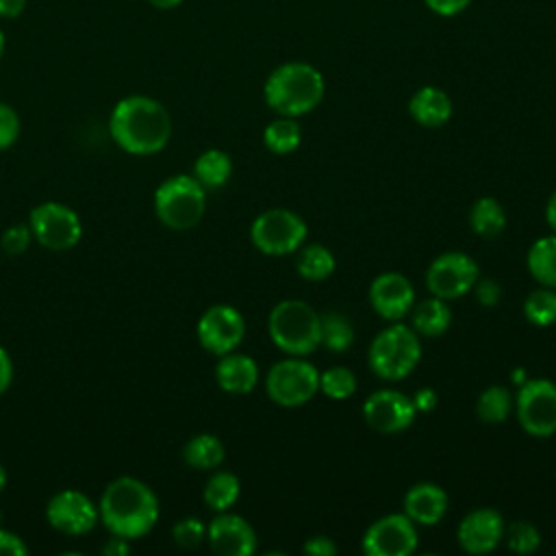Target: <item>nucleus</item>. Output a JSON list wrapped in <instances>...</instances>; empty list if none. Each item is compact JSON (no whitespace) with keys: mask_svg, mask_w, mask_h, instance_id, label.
<instances>
[{"mask_svg":"<svg viewBox=\"0 0 556 556\" xmlns=\"http://www.w3.org/2000/svg\"><path fill=\"white\" fill-rule=\"evenodd\" d=\"M172 115L163 102L146 93L119 98L109 113V135L117 148L132 156L161 152L172 139Z\"/></svg>","mask_w":556,"mask_h":556,"instance_id":"1","label":"nucleus"},{"mask_svg":"<svg viewBox=\"0 0 556 556\" xmlns=\"http://www.w3.org/2000/svg\"><path fill=\"white\" fill-rule=\"evenodd\" d=\"M100 523L113 536L143 539L161 517V504L150 484L135 476L113 478L98 500Z\"/></svg>","mask_w":556,"mask_h":556,"instance_id":"2","label":"nucleus"},{"mask_svg":"<svg viewBox=\"0 0 556 556\" xmlns=\"http://www.w3.org/2000/svg\"><path fill=\"white\" fill-rule=\"evenodd\" d=\"M324 76L317 67L291 61L278 65L265 80L263 96L278 115L298 117L313 111L324 98Z\"/></svg>","mask_w":556,"mask_h":556,"instance_id":"3","label":"nucleus"},{"mask_svg":"<svg viewBox=\"0 0 556 556\" xmlns=\"http://www.w3.org/2000/svg\"><path fill=\"white\" fill-rule=\"evenodd\" d=\"M267 330L276 348L291 356H306L321 343V317L302 300L278 302L269 313Z\"/></svg>","mask_w":556,"mask_h":556,"instance_id":"4","label":"nucleus"},{"mask_svg":"<svg viewBox=\"0 0 556 556\" xmlns=\"http://www.w3.org/2000/svg\"><path fill=\"white\" fill-rule=\"evenodd\" d=\"M156 219L176 232L191 230L206 211V189L191 174H174L154 189Z\"/></svg>","mask_w":556,"mask_h":556,"instance_id":"5","label":"nucleus"},{"mask_svg":"<svg viewBox=\"0 0 556 556\" xmlns=\"http://www.w3.org/2000/svg\"><path fill=\"white\" fill-rule=\"evenodd\" d=\"M421 358L419 334L404 326L393 324L380 330L369 343L367 363L371 371L382 380H402L406 378Z\"/></svg>","mask_w":556,"mask_h":556,"instance_id":"6","label":"nucleus"},{"mask_svg":"<svg viewBox=\"0 0 556 556\" xmlns=\"http://www.w3.org/2000/svg\"><path fill=\"white\" fill-rule=\"evenodd\" d=\"M28 226L33 230V239L52 252L72 250L83 237L80 215L56 200L39 202L28 213Z\"/></svg>","mask_w":556,"mask_h":556,"instance_id":"7","label":"nucleus"},{"mask_svg":"<svg viewBox=\"0 0 556 556\" xmlns=\"http://www.w3.org/2000/svg\"><path fill=\"white\" fill-rule=\"evenodd\" d=\"M265 391L269 400L278 406H302L319 391V371L302 356L278 361L267 371Z\"/></svg>","mask_w":556,"mask_h":556,"instance_id":"8","label":"nucleus"},{"mask_svg":"<svg viewBox=\"0 0 556 556\" xmlns=\"http://www.w3.org/2000/svg\"><path fill=\"white\" fill-rule=\"evenodd\" d=\"M306 232V222L289 208H267L250 226L254 248L269 256H285L300 250Z\"/></svg>","mask_w":556,"mask_h":556,"instance_id":"9","label":"nucleus"},{"mask_svg":"<svg viewBox=\"0 0 556 556\" xmlns=\"http://www.w3.org/2000/svg\"><path fill=\"white\" fill-rule=\"evenodd\" d=\"M517 419L521 428L536 439L552 437L556 432V384L547 378H526L519 384Z\"/></svg>","mask_w":556,"mask_h":556,"instance_id":"10","label":"nucleus"},{"mask_svg":"<svg viewBox=\"0 0 556 556\" xmlns=\"http://www.w3.org/2000/svg\"><path fill=\"white\" fill-rule=\"evenodd\" d=\"M46 521L65 536H83L100 523V513L98 504L80 489H61L46 502Z\"/></svg>","mask_w":556,"mask_h":556,"instance_id":"11","label":"nucleus"},{"mask_svg":"<svg viewBox=\"0 0 556 556\" xmlns=\"http://www.w3.org/2000/svg\"><path fill=\"white\" fill-rule=\"evenodd\" d=\"M478 276H480L478 265L469 254L443 252L430 263L426 271V285L432 295L447 302L469 293Z\"/></svg>","mask_w":556,"mask_h":556,"instance_id":"12","label":"nucleus"},{"mask_svg":"<svg viewBox=\"0 0 556 556\" xmlns=\"http://www.w3.org/2000/svg\"><path fill=\"white\" fill-rule=\"evenodd\" d=\"M195 334L206 352L224 356L241 345L245 337V319L230 304H213L200 315Z\"/></svg>","mask_w":556,"mask_h":556,"instance_id":"13","label":"nucleus"},{"mask_svg":"<svg viewBox=\"0 0 556 556\" xmlns=\"http://www.w3.org/2000/svg\"><path fill=\"white\" fill-rule=\"evenodd\" d=\"M415 547V521L404 513H391L376 519L363 534V552L367 556H408Z\"/></svg>","mask_w":556,"mask_h":556,"instance_id":"14","label":"nucleus"},{"mask_svg":"<svg viewBox=\"0 0 556 556\" xmlns=\"http://www.w3.org/2000/svg\"><path fill=\"white\" fill-rule=\"evenodd\" d=\"M415 404L402 391L380 389L374 391L363 404V417L369 428L380 434H397L415 421Z\"/></svg>","mask_w":556,"mask_h":556,"instance_id":"15","label":"nucleus"},{"mask_svg":"<svg viewBox=\"0 0 556 556\" xmlns=\"http://www.w3.org/2000/svg\"><path fill=\"white\" fill-rule=\"evenodd\" d=\"M206 541L217 556H250L256 549L254 528L235 513H217L206 526Z\"/></svg>","mask_w":556,"mask_h":556,"instance_id":"16","label":"nucleus"},{"mask_svg":"<svg viewBox=\"0 0 556 556\" xmlns=\"http://www.w3.org/2000/svg\"><path fill=\"white\" fill-rule=\"evenodd\" d=\"M369 302L380 317L397 321L410 313L415 289L406 276L397 271H384L369 285Z\"/></svg>","mask_w":556,"mask_h":556,"instance_id":"17","label":"nucleus"},{"mask_svg":"<svg viewBox=\"0 0 556 556\" xmlns=\"http://www.w3.org/2000/svg\"><path fill=\"white\" fill-rule=\"evenodd\" d=\"M504 539L502 515L493 508H476L458 526V545L467 554H489Z\"/></svg>","mask_w":556,"mask_h":556,"instance_id":"18","label":"nucleus"},{"mask_svg":"<svg viewBox=\"0 0 556 556\" xmlns=\"http://www.w3.org/2000/svg\"><path fill=\"white\" fill-rule=\"evenodd\" d=\"M447 510V493L434 482H419L404 495V515L415 523L434 526Z\"/></svg>","mask_w":556,"mask_h":556,"instance_id":"19","label":"nucleus"},{"mask_svg":"<svg viewBox=\"0 0 556 556\" xmlns=\"http://www.w3.org/2000/svg\"><path fill=\"white\" fill-rule=\"evenodd\" d=\"M215 380L222 391L232 395L250 393L258 382V367L256 361L241 352H228L219 356V363L215 367Z\"/></svg>","mask_w":556,"mask_h":556,"instance_id":"20","label":"nucleus"},{"mask_svg":"<svg viewBox=\"0 0 556 556\" xmlns=\"http://www.w3.org/2000/svg\"><path fill=\"white\" fill-rule=\"evenodd\" d=\"M410 117L426 128H439L452 117V100L439 87H421L408 102Z\"/></svg>","mask_w":556,"mask_h":556,"instance_id":"21","label":"nucleus"},{"mask_svg":"<svg viewBox=\"0 0 556 556\" xmlns=\"http://www.w3.org/2000/svg\"><path fill=\"white\" fill-rule=\"evenodd\" d=\"M224 458H226V447H224L222 439L215 434H208V432H200V434L191 437L182 447L185 465H189L191 469H198V471L217 469L224 463Z\"/></svg>","mask_w":556,"mask_h":556,"instance_id":"22","label":"nucleus"},{"mask_svg":"<svg viewBox=\"0 0 556 556\" xmlns=\"http://www.w3.org/2000/svg\"><path fill=\"white\" fill-rule=\"evenodd\" d=\"M413 330L424 337H439L443 334L452 324V311L445 304V300L432 295L421 300L413 313H410Z\"/></svg>","mask_w":556,"mask_h":556,"instance_id":"23","label":"nucleus"},{"mask_svg":"<svg viewBox=\"0 0 556 556\" xmlns=\"http://www.w3.org/2000/svg\"><path fill=\"white\" fill-rule=\"evenodd\" d=\"M204 189H219L224 187L232 176V161L230 156L219 148L204 150L195 163L191 174Z\"/></svg>","mask_w":556,"mask_h":556,"instance_id":"24","label":"nucleus"},{"mask_svg":"<svg viewBox=\"0 0 556 556\" xmlns=\"http://www.w3.org/2000/svg\"><path fill=\"white\" fill-rule=\"evenodd\" d=\"M469 226L482 239H495L506 228V213L495 198H478L469 211Z\"/></svg>","mask_w":556,"mask_h":556,"instance_id":"25","label":"nucleus"},{"mask_svg":"<svg viewBox=\"0 0 556 556\" xmlns=\"http://www.w3.org/2000/svg\"><path fill=\"white\" fill-rule=\"evenodd\" d=\"M528 271L541 287L556 289V235L541 237L528 252Z\"/></svg>","mask_w":556,"mask_h":556,"instance_id":"26","label":"nucleus"},{"mask_svg":"<svg viewBox=\"0 0 556 556\" xmlns=\"http://www.w3.org/2000/svg\"><path fill=\"white\" fill-rule=\"evenodd\" d=\"M239 493H241V482L235 473L215 471L208 476V480L202 489V500L211 510L224 513L230 506H235V502L239 500Z\"/></svg>","mask_w":556,"mask_h":556,"instance_id":"27","label":"nucleus"},{"mask_svg":"<svg viewBox=\"0 0 556 556\" xmlns=\"http://www.w3.org/2000/svg\"><path fill=\"white\" fill-rule=\"evenodd\" d=\"M295 269L304 280L319 282V280H326L334 271V256L321 243H311L304 248L300 245V252L295 258Z\"/></svg>","mask_w":556,"mask_h":556,"instance_id":"28","label":"nucleus"},{"mask_svg":"<svg viewBox=\"0 0 556 556\" xmlns=\"http://www.w3.org/2000/svg\"><path fill=\"white\" fill-rule=\"evenodd\" d=\"M302 141V128L293 117L280 115L263 130V143L274 154H291Z\"/></svg>","mask_w":556,"mask_h":556,"instance_id":"29","label":"nucleus"},{"mask_svg":"<svg viewBox=\"0 0 556 556\" xmlns=\"http://www.w3.org/2000/svg\"><path fill=\"white\" fill-rule=\"evenodd\" d=\"M321 317V343L330 352H345L354 343V328L350 319L337 311H328Z\"/></svg>","mask_w":556,"mask_h":556,"instance_id":"30","label":"nucleus"},{"mask_svg":"<svg viewBox=\"0 0 556 556\" xmlns=\"http://www.w3.org/2000/svg\"><path fill=\"white\" fill-rule=\"evenodd\" d=\"M510 406H513L510 391L506 387L491 384L480 393L476 402V413L484 424H502L508 417Z\"/></svg>","mask_w":556,"mask_h":556,"instance_id":"31","label":"nucleus"},{"mask_svg":"<svg viewBox=\"0 0 556 556\" xmlns=\"http://www.w3.org/2000/svg\"><path fill=\"white\" fill-rule=\"evenodd\" d=\"M523 315L534 326H552L556 321V289L541 287L523 300Z\"/></svg>","mask_w":556,"mask_h":556,"instance_id":"32","label":"nucleus"},{"mask_svg":"<svg viewBox=\"0 0 556 556\" xmlns=\"http://www.w3.org/2000/svg\"><path fill=\"white\" fill-rule=\"evenodd\" d=\"M319 389L330 400H348L356 391V376L348 367H330L319 374Z\"/></svg>","mask_w":556,"mask_h":556,"instance_id":"33","label":"nucleus"},{"mask_svg":"<svg viewBox=\"0 0 556 556\" xmlns=\"http://www.w3.org/2000/svg\"><path fill=\"white\" fill-rule=\"evenodd\" d=\"M504 536H506L508 547L517 554H532L541 545V534H539L536 526H532L530 521H523V519L504 528Z\"/></svg>","mask_w":556,"mask_h":556,"instance_id":"34","label":"nucleus"},{"mask_svg":"<svg viewBox=\"0 0 556 556\" xmlns=\"http://www.w3.org/2000/svg\"><path fill=\"white\" fill-rule=\"evenodd\" d=\"M172 539L180 549H195L206 541V526L200 517H182L174 523Z\"/></svg>","mask_w":556,"mask_h":556,"instance_id":"35","label":"nucleus"},{"mask_svg":"<svg viewBox=\"0 0 556 556\" xmlns=\"http://www.w3.org/2000/svg\"><path fill=\"white\" fill-rule=\"evenodd\" d=\"M33 241L35 239H33V230H30L28 222L26 224H11L0 235V250L9 256H20L30 248Z\"/></svg>","mask_w":556,"mask_h":556,"instance_id":"36","label":"nucleus"},{"mask_svg":"<svg viewBox=\"0 0 556 556\" xmlns=\"http://www.w3.org/2000/svg\"><path fill=\"white\" fill-rule=\"evenodd\" d=\"M22 132V119L20 113L9 104L0 100V150H9Z\"/></svg>","mask_w":556,"mask_h":556,"instance_id":"37","label":"nucleus"},{"mask_svg":"<svg viewBox=\"0 0 556 556\" xmlns=\"http://www.w3.org/2000/svg\"><path fill=\"white\" fill-rule=\"evenodd\" d=\"M471 291L476 293V300H478L482 306H495V304L500 302V298H502V287H500L493 278H480V280H476V285H473Z\"/></svg>","mask_w":556,"mask_h":556,"instance_id":"38","label":"nucleus"},{"mask_svg":"<svg viewBox=\"0 0 556 556\" xmlns=\"http://www.w3.org/2000/svg\"><path fill=\"white\" fill-rule=\"evenodd\" d=\"M28 552L30 549L20 534L0 526V556H26Z\"/></svg>","mask_w":556,"mask_h":556,"instance_id":"39","label":"nucleus"},{"mask_svg":"<svg viewBox=\"0 0 556 556\" xmlns=\"http://www.w3.org/2000/svg\"><path fill=\"white\" fill-rule=\"evenodd\" d=\"M304 554L311 556H334L337 554V545L332 539L328 536H311L304 545H302Z\"/></svg>","mask_w":556,"mask_h":556,"instance_id":"40","label":"nucleus"},{"mask_svg":"<svg viewBox=\"0 0 556 556\" xmlns=\"http://www.w3.org/2000/svg\"><path fill=\"white\" fill-rule=\"evenodd\" d=\"M471 0H426V4L437 13V15H443V17H452L456 13H460L463 9H467Z\"/></svg>","mask_w":556,"mask_h":556,"instance_id":"41","label":"nucleus"},{"mask_svg":"<svg viewBox=\"0 0 556 556\" xmlns=\"http://www.w3.org/2000/svg\"><path fill=\"white\" fill-rule=\"evenodd\" d=\"M13 358L4 345H0V395H4L13 382Z\"/></svg>","mask_w":556,"mask_h":556,"instance_id":"42","label":"nucleus"},{"mask_svg":"<svg viewBox=\"0 0 556 556\" xmlns=\"http://www.w3.org/2000/svg\"><path fill=\"white\" fill-rule=\"evenodd\" d=\"M100 552H102L104 556H126V554L130 552V541L111 534V539L100 547Z\"/></svg>","mask_w":556,"mask_h":556,"instance_id":"43","label":"nucleus"},{"mask_svg":"<svg viewBox=\"0 0 556 556\" xmlns=\"http://www.w3.org/2000/svg\"><path fill=\"white\" fill-rule=\"evenodd\" d=\"M413 404H415V410L430 413L437 406V393L432 389H419L413 397Z\"/></svg>","mask_w":556,"mask_h":556,"instance_id":"44","label":"nucleus"},{"mask_svg":"<svg viewBox=\"0 0 556 556\" xmlns=\"http://www.w3.org/2000/svg\"><path fill=\"white\" fill-rule=\"evenodd\" d=\"M28 0H0V17L2 20H15L24 13Z\"/></svg>","mask_w":556,"mask_h":556,"instance_id":"45","label":"nucleus"},{"mask_svg":"<svg viewBox=\"0 0 556 556\" xmlns=\"http://www.w3.org/2000/svg\"><path fill=\"white\" fill-rule=\"evenodd\" d=\"M545 219H547V224L552 226V230L556 232V191L549 195V200H547V206H545Z\"/></svg>","mask_w":556,"mask_h":556,"instance_id":"46","label":"nucleus"},{"mask_svg":"<svg viewBox=\"0 0 556 556\" xmlns=\"http://www.w3.org/2000/svg\"><path fill=\"white\" fill-rule=\"evenodd\" d=\"M146 2L159 11H169V9H176L178 4H182V0H146Z\"/></svg>","mask_w":556,"mask_h":556,"instance_id":"47","label":"nucleus"},{"mask_svg":"<svg viewBox=\"0 0 556 556\" xmlns=\"http://www.w3.org/2000/svg\"><path fill=\"white\" fill-rule=\"evenodd\" d=\"M7 480H9L7 469H4V465L0 463V493H2V491H4V486H7Z\"/></svg>","mask_w":556,"mask_h":556,"instance_id":"48","label":"nucleus"},{"mask_svg":"<svg viewBox=\"0 0 556 556\" xmlns=\"http://www.w3.org/2000/svg\"><path fill=\"white\" fill-rule=\"evenodd\" d=\"M4 50H7V35H4V30L0 28V59L4 56Z\"/></svg>","mask_w":556,"mask_h":556,"instance_id":"49","label":"nucleus"},{"mask_svg":"<svg viewBox=\"0 0 556 556\" xmlns=\"http://www.w3.org/2000/svg\"><path fill=\"white\" fill-rule=\"evenodd\" d=\"M2 519H4V513H2V508H0V526H2Z\"/></svg>","mask_w":556,"mask_h":556,"instance_id":"50","label":"nucleus"}]
</instances>
